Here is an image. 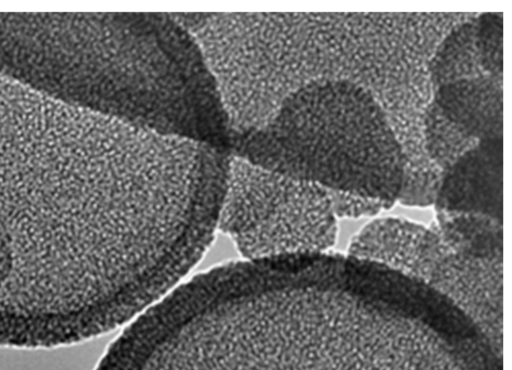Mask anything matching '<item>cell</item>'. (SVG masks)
I'll list each match as a JSON object with an SVG mask.
<instances>
[{"label": "cell", "mask_w": 512, "mask_h": 370, "mask_svg": "<svg viewBox=\"0 0 512 370\" xmlns=\"http://www.w3.org/2000/svg\"><path fill=\"white\" fill-rule=\"evenodd\" d=\"M146 208L116 119L0 73V344L66 341L114 321Z\"/></svg>", "instance_id": "cell-1"}, {"label": "cell", "mask_w": 512, "mask_h": 370, "mask_svg": "<svg viewBox=\"0 0 512 370\" xmlns=\"http://www.w3.org/2000/svg\"><path fill=\"white\" fill-rule=\"evenodd\" d=\"M47 93L217 149L231 130L215 80L172 13H62L45 64Z\"/></svg>", "instance_id": "cell-2"}, {"label": "cell", "mask_w": 512, "mask_h": 370, "mask_svg": "<svg viewBox=\"0 0 512 370\" xmlns=\"http://www.w3.org/2000/svg\"><path fill=\"white\" fill-rule=\"evenodd\" d=\"M235 155L328 190L395 202L408 157L374 94L347 78H314L263 127L231 136Z\"/></svg>", "instance_id": "cell-3"}, {"label": "cell", "mask_w": 512, "mask_h": 370, "mask_svg": "<svg viewBox=\"0 0 512 370\" xmlns=\"http://www.w3.org/2000/svg\"><path fill=\"white\" fill-rule=\"evenodd\" d=\"M218 228L247 259L322 252L335 243L328 189L230 158Z\"/></svg>", "instance_id": "cell-4"}, {"label": "cell", "mask_w": 512, "mask_h": 370, "mask_svg": "<svg viewBox=\"0 0 512 370\" xmlns=\"http://www.w3.org/2000/svg\"><path fill=\"white\" fill-rule=\"evenodd\" d=\"M349 254L409 275L459 307L502 352L503 261L467 258L419 223L384 217L353 238Z\"/></svg>", "instance_id": "cell-5"}, {"label": "cell", "mask_w": 512, "mask_h": 370, "mask_svg": "<svg viewBox=\"0 0 512 370\" xmlns=\"http://www.w3.org/2000/svg\"><path fill=\"white\" fill-rule=\"evenodd\" d=\"M433 203L436 212L503 220V137L479 141L446 168Z\"/></svg>", "instance_id": "cell-6"}, {"label": "cell", "mask_w": 512, "mask_h": 370, "mask_svg": "<svg viewBox=\"0 0 512 370\" xmlns=\"http://www.w3.org/2000/svg\"><path fill=\"white\" fill-rule=\"evenodd\" d=\"M441 114L477 141L503 137V77L482 74L432 89Z\"/></svg>", "instance_id": "cell-7"}, {"label": "cell", "mask_w": 512, "mask_h": 370, "mask_svg": "<svg viewBox=\"0 0 512 370\" xmlns=\"http://www.w3.org/2000/svg\"><path fill=\"white\" fill-rule=\"evenodd\" d=\"M436 213L437 232L457 253L472 259L503 261V220L479 214Z\"/></svg>", "instance_id": "cell-8"}, {"label": "cell", "mask_w": 512, "mask_h": 370, "mask_svg": "<svg viewBox=\"0 0 512 370\" xmlns=\"http://www.w3.org/2000/svg\"><path fill=\"white\" fill-rule=\"evenodd\" d=\"M475 30V17L460 22L432 51L426 67L432 89L456 79L489 74L481 64Z\"/></svg>", "instance_id": "cell-9"}, {"label": "cell", "mask_w": 512, "mask_h": 370, "mask_svg": "<svg viewBox=\"0 0 512 370\" xmlns=\"http://www.w3.org/2000/svg\"><path fill=\"white\" fill-rule=\"evenodd\" d=\"M422 123L425 155L441 174L479 142L447 120L432 101L424 107Z\"/></svg>", "instance_id": "cell-10"}, {"label": "cell", "mask_w": 512, "mask_h": 370, "mask_svg": "<svg viewBox=\"0 0 512 370\" xmlns=\"http://www.w3.org/2000/svg\"><path fill=\"white\" fill-rule=\"evenodd\" d=\"M476 45L486 72L503 77V14L485 12L475 16Z\"/></svg>", "instance_id": "cell-11"}, {"label": "cell", "mask_w": 512, "mask_h": 370, "mask_svg": "<svg viewBox=\"0 0 512 370\" xmlns=\"http://www.w3.org/2000/svg\"><path fill=\"white\" fill-rule=\"evenodd\" d=\"M336 217L371 216L389 209L394 202L329 190Z\"/></svg>", "instance_id": "cell-12"}]
</instances>
